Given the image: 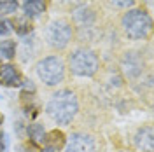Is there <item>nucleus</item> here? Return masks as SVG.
<instances>
[{"instance_id":"17","label":"nucleus","mask_w":154,"mask_h":152,"mask_svg":"<svg viewBox=\"0 0 154 152\" xmlns=\"http://www.w3.org/2000/svg\"><path fill=\"white\" fill-rule=\"evenodd\" d=\"M19 9L18 0H0V16H12Z\"/></svg>"},{"instance_id":"23","label":"nucleus","mask_w":154,"mask_h":152,"mask_svg":"<svg viewBox=\"0 0 154 152\" xmlns=\"http://www.w3.org/2000/svg\"><path fill=\"white\" fill-rule=\"evenodd\" d=\"M2 124H4V115L0 114V128H2Z\"/></svg>"},{"instance_id":"3","label":"nucleus","mask_w":154,"mask_h":152,"mask_svg":"<svg viewBox=\"0 0 154 152\" xmlns=\"http://www.w3.org/2000/svg\"><path fill=\"white\" fill-rule=\"evenodd\" d=\"M65 61L68 72L81 79H93L102 68L100 54L91 46H77L70 49Z\"/></svg>"},{"instance_id":"4","label":"nucleus","mask_w":154,"mask_h":152,"mask_svg":"<svg viewBox=\"0 0 154 152\" xmlns=\"http://www.w3.org/2000/svg\"><path fill=\"white\" fill-rule=\"evenodd\" d=\"M44 44L53 53H63L70 47V44L75 40V30L68 18H54L46 23L42 32Z\"/></svg>"},{"instance_id":"9","label":"nucleus","mask_w":154,"mask_h":152,"mask_svg":"<svg viewBox=\"0 0 154 152\" xmlns=\"http://www.w3.org/2000/svg\"><path fill=\"white\" fill-rule=\"evenodd\" d=\"M133 149L137 152H154V128L152 124H144L135 131L133 138Z\"/></svg>"},{"instance_id":"20","label":"nucleus","mask_w":154,"mask_h":152,"mask_svg":"<svg viewBox=\"0 0 154 152\" xmlns=\"http://www.w3.org/2000/svg\"><path fill=\"white\" fill-rule=\"evenodd\" d=\"M0 152H7V136L4 131H0Z\"/></svg>"},{"instance_id":"22","label":"nucleus","mask_w":154,"mask_h":152,"mask_svg":"<svg viewBox=\"0 0 154 152\" xmlns=\"http://www.w3.org/2000/svg\"><path fill=\"white\" fill-rule=\"evenodd\" d=\"M116 152H133V150H128V149H119V150H116Z\"/></svg>"},{"instance_id":"6","label":"nucleus","mask_w":154,"mask_h":152,"mask_svg":"<svg viewBox=\"0 0 154 152\" xmlns=\"http://www.w3.org/2000/svg\"><path fill=\"white\" fill-rule=\"evenodd\" d=\"M117 68H119V74H121V77L125 81H128V82L138 81L147 72V61H145L144 51H138V49H125L119 54Z\"/></svg>"},{"instance_id":"1","label":"nucleus","mask_w":154,"mask_h":152,"mask_svg":"<svg viewBox=\"0 0 154 152\" xmlns=\"http://www.w3.org/2000/svg\"><path fill=\"white\" fill-rule=\"evenodd\" d=\"M79 110H81L79 96L75 91L68 87H61V89H56L54 93H51V96L46 102V108H44L49 121L61 128L70 126L74 123L75 117L79 115Z\"/></svg>"},{"instance_id":"18","label":"nucleus","mask_w":154,"mask_h":152,"mask_svg":"<svg viewBox=\"0 0 154 152\" xmlns=\"http://www.w3.org/2000/svg\"><path fill=\"white\" fill-rule=\"evenodd\" d=\"M105 2L109 4V7H110V9L123 11V12L137 5V0H105Z\"/></svg>"},{"instance_id":"2","label":"nucleus","mask_w":154,"mask_h":152,"mask_svg":"<svg viewBox=\"0 0 154 152\" xmlns=\"http://www.w3.org/2000/svg\"><path fill=\"white\" fill-rule=\"evenodd\" d=\"M119 30L123 37L131 42L149 40L152 33V18L144 7H131L125 11L119 18Z\"/></svg>"},{"instance_id":"7","label":"nucleus","mask_w":154,"mask_h":152,"mask_svg":"<svg viewBox=\"0 0 154 152\" xmlns=\"http://www.w3.org/2000/svg\"><path fill=\"white\" fill-rule=\"evenodd\" d=\"M70 23L74 25V30H75V32L96 28V23H98V11H96L91 4H81V5H77L75 9L72 11Z\"/></svg>"},{"instance_id":"21","label":"nucleus","mask_w":154,"mask_h":152,"mask_svg":"<svg viewBox=\"0 0 154 152\" xmlns=\"http://www.w3.org/2000/svg\"><path fill=\"white\" fill-rule=\"evenodd\" d=\"M38 152H58V150L51 149V147H40V150H38Z\"/></svg>"},{"instance_id":"10","label":"nucleus","mask_w":154,"mask_h":152,"mask_svg":"<svg viewBox=\"0 0 154 152\" xmlns=\"http://www.w3.org/2000/svg\"><path fill=\"white\" fill-rule=\"evenodd\" d=\"M23 74L16 63H0V86L4 87H21Z\"/></svg>"},{"instance_id":"12","label":"nucleus","mask_w":154,"mask_h":152,"mask_svg":"<svg viewBox=\"0 0 154 152\" xmlns=\"http://www.w3.org/2000/svg\"><path fill=\"white\" fill-rule=\"evenodd\" d=\"M65 143H67V135L63 133L61 129H51L46 133V140H44V147H51V149H54V150H61L63 147H65Z\"/></svg>"},{"instance_id":"15","label":"nucleus","mask_w":154,"mask_h":152,"mask_svg":"<svg viewBox=\"0 0 154 152\" xmlns=\"http://www.w3.org/2000/svg\"><path fill=\"white\" fill-rule=\"evenodd\" d=\"M12 30L18 33L19 37H28L33 32V21L26 16H18L12 21Z\"/></svg>"},{"instance_id":"5","label":"nucleus","mask_w":154,"mask_h":152,"mask_svg":"<svg viewBox=\"0 0 154 152\" xmlns=\"http://www.w3.org/2000/svg\"><path fill=\"white\" fill-rule=\"evenodd\" d=\"M35 75L37 79L46 86V87H51L54 89L58 86H61L65 81H67V61L61 54H46V56L38 58L35 61Z\"/></svg>"},{"instance_id":"14","label":"nucleus","mask_w":154,"mask_h":152,"mask_svg":"<svg viewBox=\"0 0 154 152\" xmlns=\"http://www.w3.org/2000/svg\"><path fill=\"white\" fill-rule=\"evenodd\" d=\"M16 53H18V44H16V40H11V38L0 40V61H4V63H12V61L16 59Z\"/></svg>"},{"instance_id":"11","label":"nucleus","mask_w":154,"mask_h":152,"mask_svg":"<svg viewBox=\"0 0 154 152\" xmlns=\"http://www.w3.org/2000/svg\"><path fill=\"white\" fill-rule=\"evenodd\" d=\"M19 7L23 11V16H26L33 21L48 11V2L46 0H25Z\"/></svg>"},{"instance_id":"19","label":"nucleus","mask_w":154,"mask_h":152,"mask_svg":"<svg viewBox=\"0 0 154 152\" xmlns=\"http://www.w3.org/2000/svg\"><path fill=\"white\" fill-rule=\"evenodd\" d=\"M12 32V19L7 16H0V37H9Z\"/></svg>"},{"instance_id":"16","label":"nucleus","mask_w":154,"mask_h":152,"mask_svg":"<svg viewBox=\"0 0 154 152\" xmlns=\"http://www.w3.org/2000/svg\"><path fill=\"white\" fill-rule=\"evenodd\" d=\"M33 44H35V38L33 35L32 37H23V42H21V49L16 53V56H19V59L23 63H28L32 58L35 56V49H33Z\"/></svg>"},{"instance_id":"13","label":"nucleus","mask_w":154,"mask_h":152,"mask_svg":"<svg viewBox=\"0 0 154 152\" xmlns=\"http://www.w3.org/2000/svg\"><path fill=\"white\" fill-rule=\"evenodd\" d=\"M26 133H28L30 143L33 147H44V140H46V128L40 123H32L26 128Z\"/></svg>"},{"instance_id":"8","label":"nucleus","mask_w":154,"mask_h":152,"mask_svg":"<svg viewBox=\"0 0 154 152\" xmlns=\"http://www.w3.org/2000/svg\"><path fill=\"white\" fill-rule=\"evenodd\" d=\"M65 152H98V140L93 133L88 131H74L67 138L63 147Z\"/></svg>"}]
</instances>
